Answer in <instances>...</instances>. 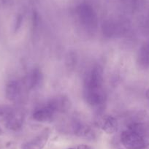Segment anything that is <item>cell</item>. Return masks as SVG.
I'll use <instances>...</instances> for the list:
<instances>
[{"label":"cell","instance_id":"obj_1","mask_svg":"<svg viewBox=\"0 0 149 149\" xmlns=\"http://www.w3.org/2000/svg\"><path fill=\"white\" fill-rule=\"evenodd\" d=\"M84 97L86 102L96 112L102 111L107 101L104 87V72L101 66H93L84 81Z\"/></svg>","mask_w":149,"mask_h":149},{"label":"cell","instance_id":"obj_2","mask_svg":"<svg viewBox=\"0 0 149 149\" xmlns=\"http://www.w3.org/2000/svg\"><path fill=\"white\" fill-rule=\"evenodd\" d=\"M127 149H146L149 147V118L144 114L130 123L121 134Z\"/></svg>","mask_w":149,"mask_h":149},{"label":"cell","instance_id":"obj_3","mask_svg":"<svg viewBox=\"0 0 149 149\" xmlns=\"http://www.w3.org/2000/svg\"><path fill=\"white\" fill-rule=\"evenodd\" d=\"M79 21L84 28L93 30L97 26V16L92 8L86 5H82L77 10Z\"/></svg>","mask_w":149,"mask_h":149},{"label":"cell","instance_id":"obj_4","mask_svg":"<svg viewBox=\"0 0 149 149\" xmlns=\"http://www.w3.org/2000/svg\"><path fill=\"white\" fill-rule=\"evenodd\" d=\"M24 90L26 89L22 81H10L5 87V97L10 102H17L21 99Z\"/></svg>","mask_w":149,"mask_h":149},{"label":"cell","instance_id":"obj_5","mask_svg":"<svg viewBox=\"0 0 149 149\" xmlns=\"http://www.w3.org/2000/svg\"><path fill=\"white\" fill-rule=\"evenodd\" d=\"M51 134V130L45 128L31 140L26 142L21 146V149H42L48 142Z\"/></svg>","mask_w":149,"mask_h":149},{"label":"cell","instance_id":"obj_6","mask_svg":"<svg viewBox=\"0 0 149 149\" xmlns=\"http://www.w3.org/2000/svg\"><path fill=\"white\" fill-rule=\"evenodd\" d=\"M57 115L58 114L45 103L44 105L40 106L34 110L32 118L38 122H51L55 119Z\"/></svg>","mask_w":149,"mask_h":149},{"label":"cell","instance_id":"obj_7","mask_svg":"<svg viewBox=\"0 0 149 149\" xmlns=\"http://www.w3.org/2000/svg\"><path fill=\"white\" fill-rule=\"evenodd\" d=\"M42 80H43V75L41 70L38 68H34L26 75L22 81L26 89L29 91L40 87L42 84Z\"/></svg>","mask_w":149,"mask_h":149},{"label":"cell","instance_id":"obj_8","mask_svg":"<svg viewBox=\"0 0 149 149\" xmlns=\"http://www.w3.org/2000/svg\"><path fill=\"white\" fill-rule=\"evenodd\" d=\"M24 118L25 116L23 110H13L10 115L5 121V127L11 131H19L24 125Z\"/></svg>","mask_w":149,"mask_h":149},{"label":"cell","instance_id":"obj_9","mask_svg":"<svg viewBox=\"0 0 149 149\" xmlns=\"http://www.w3.org/2000/svg\"><path fill=\"white\" fill-rule=\"evenodd\" d=\"M54 111L58 113H66L71 107L70 99L64 95H58L50 99L46 102Z\"/></svg>","mask_w":149,"mask_h":149},{"label":"cell","instance_id":"obj_10","mask_svg":"<svg viewBox=\"0 0 149 149\" xmlns=\"http://www.w3.org/2000/svg\"><path fill=\"white\" fill-rule=\"evenodd\" d=\"M97 125L107 134H113L118 130V120L110 115H104L99 118Z\"/></svg>","mask_w":149,"mask_h":149},{"label":"cell","instance_id":"obj_11","mask_svg":"<svg viewBox=\"0 0 149 149\" xmlns=\"http://www.w3.org/2000/svg\"><path fill=\"white\" fill-rule=\"evenodd\" d=\"M137 61L141 68L146 70L149 69V39L139 49Z\"/></svg>","mask_w":149,"mask_h":149},{"label":"cell","instance_id":"obj_12","mask_svg":"<svg viewBox=\"0 0 149 149\" xmlns=\"http://www.w3.org/2000/svg\"><path fill=\"white\" fill-rule=\"evenodd\" d=\"M73 130H74V134L79 137H91L94 135L89 126L86 123L83 122L81 120H77L74 121Z\"/></svg>","mask_w":149,"mask_h":149},{"label":"cell","instance_id":"obj_13","mask_svg":"<svg viewBox=\"0 0 149 149\" xmlns=\"http://www.w3.org/2000/svg\"><path fill=\"white\" fill-rule=\"evenodd\" d=\"M12 109L8 107H0V122L5 121L8 119L9 116L10 115Z\"/></svg>","mask_w":149,"mask_h":149},{"label":"cell","instance_id":"obj_14","mask_svg":"<svg viewBox=\"0 0 149 149\" xmlns=\"http://www.w3.org/2000/svg\"><path fill=\"white\" fill-rule=\"evenodd\" d=\"M13 0H0V8H6L12 4Z\"/></svg>","mask_w":149,"mask_h":149},{"label":"cell","instance_id":"obj_15","mask_svg":"<svg viewBox=\"0 0 149 149\" xmlns=\"http://www.w3.org/2000/svg\"><path fill=\"white\" fill-rule=\"evenodd\" d=\"M77 149H91V148L87 145H80L77 147Z\"/></svg>","mask_w":149,"mask_h":149},{"label":"cell","instance_id":"obj_16","mask_svg":"<svg viewBox=\"0 0 149 149\" xmlns=\"http://www.w3.org/2000/svg\"><path fill=\"white\" fill-rule=\"evenodd\" d=\"M146 97L148 100H149V88L146 90Z\"/></svg>","mask_w":149,"mask_h":149},{"label":"cell","instance_id":"obj_17","mask_svg":"<svg viewBox=\"0 0 149 149\" xmlns=\"http://www.w3.org/2000/svg\"><path fill=\"white\" fill-rule=\"evenodd\" d=\"M2 134H3V130H2V128L0 127V136L2 135Z\"/></svg>","mask_w":149,"mask_h":149},{"label":"cell","instance_id":"obj_18","mask_svg":"<svg viewBox=\"0 0 149 149\" xmlns=\"http://www.w3.org/2000/svg\"><path fill=\"white\" fill-rule=\"evenodd\" d=\"M69 149H74V148H69Z\"/></svg>","mask_w":149,"mask_h":149}]
</instances>
